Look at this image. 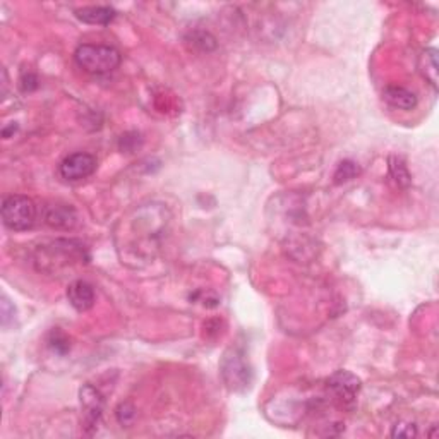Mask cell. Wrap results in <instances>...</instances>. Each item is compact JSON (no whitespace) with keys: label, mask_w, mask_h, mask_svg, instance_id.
I'll return each instance as SVG.
<instances>
[{"label":"cell","mask_w":439,"mask_h":439,"mask_svg":"<svg viewBox=\"0 0 439 439\" xmlns=\"http://www.w3.org/2000/svg\"><path fill=\"white\" fill-rule=\"evenodd\" d=\"M121 52L109 45H79L74 53L76 64L90 74H109L121 65Z\"/></svg>","instance_id":"1"},{"label":"cell","mask_w":439,"mask_h":439,"mask_svg":"<svg viewBox=\"0 0 439 439\" xmlns=\"http://www.w3.org/2000/svg\"><path fill=\"white\" fill-rule=\"evenodd\" d=\"M2 219L4 225L14 232L29 230L36 222V204L28 196H7L2 201Z\"/></svg>","instance_id":"2"},{"label":"cell","mask_w":439,"mask_h":439,"mask_svg":"<svg viewBox=\"0 0 439 439\" xmlns=\"http://www.w3.org/2000/svg\"><path fill=\"white\" fill-rule=\"evenodd\" d=\"M219 369H222L223 381L230 390H244L251 383V369L238 350H229L223 356Z\"/></svg>","instance_id":"3"},{"label":"cell","mask_w":439,"mask_h":439,"mask_svg":"<svg viewBox=\"0 0 439 439\" xmlns=\"http://www.w3.org/2000/svg\"><path fill=\"white\" fill-rule=\"evenodd\" d=\"M59 170L60 175L65 180H71V182L88 179L96 170V158L90 153H72L60 163Z\"/></svg>","instance_id":"4"},{"label":"cell","mask_w":439,"mask_h":439,"mask_svg":"<svg viewBox=\"0 0 439 439\" xmlns=\"http://www.w3.org/2000/svg\"><path fill=\"white\" fill-rule=\"evenodd\" d=\"M328 390L342 405H352L360 390V381L352 372L338 371L328 379Z\"/></svg>","instance_id":"5"},{"label":"cell","mask_w":439,"mask_h":439,"mask_svg":"<svg viewBox=\"0 0 439 439\" xmlns=\"http://www.w3.org/2000/svg\"><path fill=\"white\" fill-rule=\"evenodd\" d=\"M81 405H83L84 421L88 427H95L98 424L103 412V396L91 384L81 388Z\"/></svg>","instance_id":"6"},{"label":"cell","mask_w":439,"mask_h":439,"mask_svg":"<svg viewBox=\"0 0 439 439\" xmlns=\"http://www.w3.org/2000/svg\"><path fill=\"white\" fill-rule=\"evenodd\" d=\"M67 299L76 311L84 313V311H90L95 306V290L84 280H76V282L69 285Z\"/></svg>","instance_id":"7"},{"label":"cell","mask_w":439,"mask_h":439,"mask_svg":"<svg viewBox=\"0 0 439 439\" xmlns=\"http://www.w3.org/2000/svg\"><path fill=\"white\" fill-rule=\"evenodd\" d=\"M117 16L112 7H105V6H93V7H83V9L76 11V18L79 21L86 22V25H96V26H105L112 22Z\"/></svg>","instance_id":"8"},{"label":"cell","mask_w":439,"mask_h":439,"mask_svg":"<svg viewBox=\"0 0 439 439\" xmlns=\"http://www.w3.org/2000/svg\"><path fill=\"white\" fill-rule=\"evenodd\" d=\"M384 100H386L391 107L402 110H412L417 105V96H415V93H412L410 90L402 86L386 88V90H384Z\"/></svg>","instance_id":"9"},{"label":"cell","mask_w":439,"mask_h":439,"mask_svg":"<svg viewBox=\"0 0 439 439\" xmlns=\"http://www.w3.org/2000/svg\"><path fill=\"white\" fill-rule=\"evenodd\" d=\"M47 223L55 229H72L76 225V213L69 206H55L47 213Z\"/></svg>","instance_id":"10"},{"label":"cell","mask_w":439,"mask_h":439,"mask_svg":"<svg viewBox=\"0 0 439 439\" xmlns=\"http://www.w3.org/2000/svg\"><path fill=\"white\" fill-rule=\"evenodd\" d=\"M390 173L398 186H402V187L410 186V180H412L410 173H408L405 161H403L402 158H398V156L390 158Z\"/></svg>","instance_id":"11"},{"label":"cell","mask_w":439,"mask_h":439,"mask_svg":"<svg viewBox=\"0 0 439 439\" xmlns=\"http://www.w3.org/2000/svg\"><path fill=\"white\" fill-rule=\"evenodd\" d=\"M422 62H424V67L422 72L424 76H426L427 79H429V83L433 84L434 88L438 86V55H436V50H426V52L422 53Z\"/></svg>","instance_id":"12"},{"label":"cell","mask_w":439,"mask_h":439,"mask_svg":"<svg viewBox=\"0 0 439 439\" xmlns=\"http://www.w3.org/2000/svg\"><path fill=\"white\" fill-rule=\"evenodd\" d=\"M357 175H359V167H357L353 161H350V160L342 161V163L338 165L337 172H335V182L337 184L346 182V180L356 179Z\"/></svg>","instance_id":"13"},{"label":"cell","mask_w":439,"mask_h":439,"mask_svg":"<svg viewBox=\"0 0 439 439\" xmlns=\"http://www.w3.org/2000/svg\"><path fill=\"white\" fill-rule=\"evenodd\" d=\"M50 346H52V349L55 350V352L65 353L71 345H69L67 337H65L64 333H60V331H53L52 338H50Z\"/></svg>","instance_id":"14"},{"label":"cell","mask_w":439,"mask_h":439,"mask_svg":"<svg viewBox=\"0 0 439 439\" xmlns=\"http://www.w3.org/2000/svg\"><path fill=\"white\" fill-rule=\"evenodd\" d=\"M393 438H414L417 436V429L414 424H396L391 431Z\"/></svg>","instance_id":"15"},{"label":"cell","mask_w":439,"mask_h":439,"mask_svg":"<svg viewBox=\"0 0 439 439\" xmlns=\"http://www.w3.org/2000/svg\"><path fill=\"white\" fill-rule=\"evenodd\" d=\"M134 417H136V410H134V407H130L129 403H124V405L119 407V410H117L119 422H121V424H129Z\"/></svg>","instance_id":"16"}]
</instances>
